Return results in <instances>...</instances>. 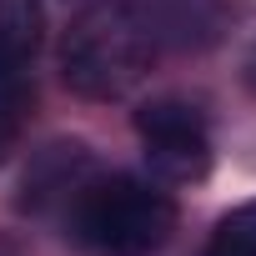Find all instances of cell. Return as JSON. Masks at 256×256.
I'll return each mask as SVG.
<instances>
[{
    "label": "cell",
    "mask_w": 256,
    "mask_h": 256,
    "mask_svg": "<svg viewBox=\"0 0 256 256\" xmlns=\"http://www.w3.org/2000/svg\"><path fill=\"white\" fill-rule=\"evenodd\" d=\"M136 136H141L146 166L171 186H191L211 171V131H206V116L191 100L141 106L136 110Z\"/></svg>",
    "instance_id": "3957f363"
},
{
    "label": "cell",
    "mask_w": 256,
    "mask_h": 256,
    "mask_svg": "<svg viewBox=\"0 0 256 256\" xmlns=\"http://www.w3.org/2000/svg\"><path fill=\"white\" fill-rule=\"evenodd\" d=\"M206 256H256V201H246V206H236L231 216L216 221Z\"/></svg>",
    "instance_id": "5b68a950"
},
{
    "label": "cell",
    "mask_w": 256,
    "mask_h": 256,
    "mask_svg": "<svg viewBox=\"0 0 256 256\" xmlns=\"http://www.w3.org/2000/svg\"><path fill=\"white\" fill-rule=\"evenodd\" d=\"M161 50V30L151 0H96L76 16L60 46V76L86 100H116L151 70Z\"/></svg>",
    "instance_id": "6da1fadb"
},
{
    "label": "cell",
    "mask_w": 256,
    "mask_h": 256,
    "mask_svg": "<svg viewBox=\"0 0 256 256\" xmlns=\"http://www.w3.org/2000/svg\"><path fill=\"white\" fill-rule=\"evenodd\" d=\"M40 30H46L40 0H0V86L26 80V66L40 50Z\"/></svg>",
    "instance_id": "277c9868"
},
{
    "label": "cell",
    "mask_w": 256,
    "mask_h": 256,
    "mask_svg": "<svg viewBox=\"0 0 256 256\" xmlns=\"http://www.w3.org/2000/svg\"><path fill=\"white\" fill-rule=\"evenodd\" d=\"M26 106H30L26 80L0 86V166H6V156L16 151V141H20V131H26Z\"/></svg>",
    "instance_id": "8992f818"
},
{
    "label": "cell",
    "mask_w": 256,
    "mask_h": 256,
    "mask_svg": "<svg viewBox=\"0 0 256 256\" xmlns=\"http://www.w3.org/2000/svg\"><path fill=\"white\" fill-rule=\"evenodd\" d=\"M176 231V201L141 176H100L70 196V236L96 256H151Z\"/></svg>",
    "instance_id": "7a4b0ae2"
}]
</instances>
